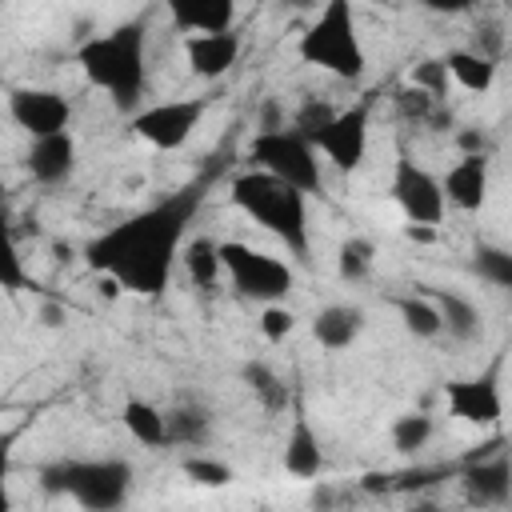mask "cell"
<instances>
[{
    "mask_svg": "<svg viewBox=\"0 0 512 512\" xmlns=\"http://www.w3.org/2000/svg\"><path fill=\"white\" fill-rule=\"evenodd\" d=\"M428 296L436 300V308H440V320H444V332H448L452 340H460V344H472V340H480V336H484V320H480V308H476L468 296H460V292H448V288H432Z\"/></svg>",
    "mask_w": 512,
    "mask_h": 512,
    "instance_id": "ffe728a7",
    "label": "cell"
},
{
    "mask_svg": "<svg viewBox=\"0 0 512 512\" xmlns=\"http://www.w3.org/2000/svg\"><path fill=\"white\" fill-rule=\"evenodd\" d=\"M220 260H224V272H228L232 288L244 300L272 304V300H284L292 292V268L284 260L268 256V252H256L252 244L224 240L220 244Z\"/></svg>",
    "mask_w": 512,
    "mask_h": 512,
    "instance_id": "52a82bcc",
    "label": "cell"
},
{
    "mask_svg": "<svg viewBox=\"0 0 512 512\" xmlns=\"http://www.w3.org/2000/svg\"><path fill=\"white\" fill-rule=\"evenodd\" d=\"M460 488L468 496V504H480V508H500L512 500V456L500 440L492 444H480V452H468L464 456V468H460Z\"/></svg>",
    "mask_w": 512,
    "mask_h": 512,
    "instance_id": "30bf717a",
    "label": "cell"
},
{
    "mask_svg": "<svg viewBox=\"0 0 512 512\" xmlns=\"http://www.w3.org/2000/svg\"><path fill=\"white\" fill-rule=\"evenodd\" d=\"M248 156H252L256 168H264V172H272V176L304 188L308 196L320 192V184H324V176H320V152H316L312 136L300 132L296 124L292 128L284 124V128H272V132H256L252 144H248Z\"/></svg>",
    "mask_w": 512,
    "mask_h": 512,
    "instance_id": "8992f818",
    "label": "cell"
},
{
    "mask_svg": "<svg viewBox=\"0 0 512 512\" xmlns=\"http://www.w3.org/2000/svg\"><path fill=\"white\" fill-rule=\"evenodd\" d=\"M392 308L400 312L404 328H408L416 340H436V336H444V320H440V308H436L432 296H416V292H408V296H396Z\"/></svg>",
    "mask_w": 512,
    "mask_h": 512,
    "instance_id": "cb8c5ba5",
    "label": "cell"
},
{
    "mask_svg": "<svg viewBox=\"0 0 512 512\" xmlns=\"http://www.w3.org/2000/svg\"><path fill=\"white\" fill-rule=\"evenodd\" d=\"M144 48H148L144 20H128V24H116L112 32H104V36L84 40L76 48V64L84 68L88 84L108 92V100L120 112H140L144 80H148Z\"/></svg>",
    "mask_w": 512,
    "mask_h": 512,
    "instance_id": "7a4b0ae2",
    "label": "cell"
},
{
    "mask_svg": "<svg viewBox=\"0 0 512 512\" xmlns=\"http://www.w3.org/2000/svg\"><path fill=\"white\" fill-rule=\"evenodd\" d=\"M208 112V96H188V100H164V104H148L140 112H132V132L140 140H148L160 152H176L188 144V136L200 128Z\"/></svg>",
    "mask_w": 512,
    "mask_h": 512,
    "instance_id": "9c48e42d",
    "label": "cell"
},
{
    "mask_svg": "<svg viewBox=\"0 0 512 512\" xmlns=\"http://www.w3.org/2000/svg\"><path fill=\"white\" fill-rule=\"evenodd\" d=\"M208 196L204 180H192L156 204L124 216L120 224L104 228L84 244V260L92 272H108L124 284V292L136 296H160L172 280V264L184 252L188 224L196 220L200 204Z\"/></svg>",
    "mask_w": 512,
    "mask_h": 512,
    "instance_id": "6da1fadb",
    "label": "cell"
},
{
    "mask_svg": "<svg viewBox=\"0 0 512 512\" xmlns=\"http://www.w3.org/2000/svg\"><path fill=\"white\" fill-rule=\"evenodd\" d=\"M392 200L400 204L408 224H440L444 208H448L444 184L428 168H420L408 152H400L392 164Z\"/></svg>",
    "mask_w": 512,
    "mask_h": 512,
    "instance_id": "8fae6325",
    "label": "cell"
},
{
    "mask_svg": "<svg viewBox=\"0 0 512 512\" xmlns=\"http://www.w3.org/2000/svg\"><path fill=\"white\" fill-rule=\"evenodd\" d=\"M0 288H8V292L28 288V276H24V264H20V252L16 248H8L0 256Z\"/></svg>",
    "mask_w": 512,
    "mask_h": 512,
    "instance_id": "e575fe53",
    "label": "cell"
},
{
    "mask_svg": "<svg viewBox=\"0 0 512 512\" xmlns=\"http://www.w3.org/2000/svg\"><path fill=\"white\" fill-rule=\"evenodd\" d=\"M472 272L500 288V292H512V248H500V244H476L472 248Z\"/></svg>",
    "mask_w": 512,
    "mask_h": 512,
    "instance_id": "83f0119b",
    "label": "cell"
},
{
    "mask_svg": "<svg viewBox=\"0 0 512 512\" xmlns=\"http://www.w3.org/2000/svg\"><path fill=\"white\" fill-rule=\"evenodd\" d=\"M416 4L428 12H440V16H456V12H468L476 0H416Z\"/></svg>",
    "mask_w": 512,
    "mask_h": 512,
    "instance_id": "74e56055",
    "label": "cell"
},
{
    "mask_svg": "<svg viewBox=\"0 0 512 512\" xmlns=\"http://www.w3.org/2000/svg\"><path fill=\"white\" fill-rule=\"evenodd\" d=\"M444 64H448V76L464 92H488L492 80H496V60L484 56V52H476V48H452L444 56Z\"/></svg>",
    "mask_w": 512,
    "mask_h": 512,
    "instance_id": "7402d4cb",
    "label": "cell"
},
{
    "mask_svg": "<svg viewBox=\"0 0 512 512\" xmlns=\"http://www.w3.org/2000/svg\"><path fill=\"white\" fill-rule=\"evenodd\" d=\"M284 468L300 480H312V476L324 472V448H320V436L312 432L304 412L292 416V428H288V440H284Z\"/></svg>",
    "mask_w": 512,
    "mask_h": 512,
    "instance_id": "d6986e66",
    "label": "cell"
},
{
    "mask_svg": "<svg viewBox=\"0 0 512 512\" xmlns=\"http://www.w3.org/2000/svg\"><path fill=\"white\" fill-rule=\"evenodd\" d=\"M368 128H372V100H356L352 108H340L328 124H320L312 132V144L332 168L356 172L368 156Z\"/></svg>",
    "mask_w": 512,
    "mask_h": 512,
    "instance_id": "ba28073f",
    "label": "cell"
},
{
    "mask_svg": "<svg viewBox=\"0 0 512 512\" xmlns=\"http://www.w3.org/2000/svg\"><path fill=\"white\" fill-rule=\"evenodd\" d=\"M292 328H296V316H292V308H284L280 300L264 304V312H260V332H264V340L280 344V340H288V336H292Z\"/></svg>",
    "mask_w": 512,
    "mask_h": 512,
    "instance_id": "1f68e13d",
    "label": "cell"
},
{
    "mask_svg": "<svg viewBox=\"0 0 512 512\" xmlns=\"http://www.w3.org/2000/svg\"><path fill=\"white\" fill-rule=\"evenodd\" d=\"M24 164H28V176L36 184H64L72 176V168H76V140H72V132L64 128V132H52V136H36L28 144Z\"/></svg>",
    "mask_w": 512,
    "mask_h": 512,
    "instance_id": "2e32d148",
    "label": "cell"
},
{
    "mask_svg": "<svg viewBox=\"0 0 512 512\" xmlns=\"http://www.w3.org/2000/svg\"><path fill=\"white\" fill-rule=\"evenodd\" d=\"M36 316H40V324H44V328H64V320H68V308H64V304H56V300H44Z\"/></svg>",
    "mask_w": 512,
    "mask_h": 512,
    "instance_id": "8d00e7d4",
    "label": "cell"
},
{
    "mask_svg": "<svg viewBox=\"0 0 512 512\" xmlns=\"http://www.w3.org/2000/svg\"><path fill=\"white\" fill-rule=\"evenodd\" d=\"M8 116L36 140V136L64 132L72 120V104L56 88H12L8 92Z\"/></svg>",
    "mask_w": 512,
    "mask_h": 512,
    "instance_id": "7c38bea8",
    "label": "cell"
},
{
    "mask_svg": "<svg viewBox=\"0 0 512 512\" xmlns=\"http://www.w3.org/2000/svg\"><path fill=\"white\" fill-rule=\"evenodd\" d=\"M372 260H376V248H372V240H364V236H348V240L336 248V272H340V280H348V284L368 280Z\"/></svg>",
    "mask_w": 512,
    "mask_h": 512,
    "instance_id": "f1b7e54d",
    "label": "cell"
},
{
    "mask_svg": "<svg viewBox=\"0 0 512 512\" xmlns=\"http://www.w3.org/2000/svg\"><path fill=\"white\" fill-rule=\"evenodd\" d=\"M444 476V468H408V472H392V492H420L432 488Z\"/></svg>",
    "mask_w": 512,
    "mask_h": 512,
    "instance_id": "d6a6232c",
    "label": "cell"
},
{
    "mask_svg": "<svg viewBox=\"0 0 512 512\" xmlns=\"http://www.w3.org/2000/svg\"><path fill=\"white\" fill-rule=\"evenodd\" d=\"M444 404L456 420L480 424V428H492L504 416L496 372H484V376H472V380H448L444 384Z\"/></svg>",
    "mask_w": 512,
    "mask_h": 512,
    "instance_id": "4fadbf2b",
    "label": "cell"
},
{
    "mask_svg": "<svg viewBox=\"0 0 512 512\" xmlns=\"http://www.w3.org/2000/svg\"><path fill=\"white\" fill-rule=\"evenodd\" d=\"M36 480L48 496H68L92 512H112L132 492V464H124V460H52V464L36 468Z\"/></svg>",
    "mask_w": 512,
    "mask_h": 512,
    "instance_id": "277c9868",
    "label": "cell"
},
{
    "mask_svg": "<svg viewBox=\"0 0 512 512\" xmlns=\"http://www.w3.org/2000/svg\"><path fill=\"white\" fill-rule=\"evenodd\" d=\"M176 28L184 32H228L236 20V0H160Z\"/></svg>",
    "mask_w": 512,
    "mask_h": 512,
    "instance_id": "e0dca14e",
    "label": "cell"
},
{
    "mask_svg": "<svg viewBox=\"0 0 512 512\" xmlns=\"http://www.w3.org/2000/svg\"><path fill=\"white\" fill-rule=\"evenodd\" d=\"M260 132H272V128H284V120H280V108H276V100H264L260 104V124H256Z\"/></svg>",
    "mask_w": 512,
    "mask_h": 512,
    "instance_id": "ab89813d",
    "label": "cell"
},
{
    "mask_svg": "<svg viewBox=\"0 0 512 512\" xmlns=\"http://www.w3.org/2000/svg\"><path fill=\"white\" fill-rule=\"evenodd\" d=\"M184 56L200 80H220L240 60V36L232 28L228 32H192L184 40Z\"/></svg>",
    "mask_w": 512,
    "mask_h": 512,
    "instance_id": "9a60e30c",
    "label": "cell"
},
{
    "mask_svg": "<svg viewBox=\"0 0 512 512\" xmlns=\"http://www.w3.org/2000/svg\"><path fill=\"white\" fill-rule=\"evenodd\" d=\"M228 196L232 204L256 220L264 232H272L292 256H308V192L264 172V168H252V172H240L232 176L228 184Z\"/></svg>",
    "mask_w": 512,
    "mask_h": 512,
    "instance_id": "3957f363",
    "label": "cell"
},
{
    "mask_svg": "<svg viewBox=\"0 0 512 512\" xmlns=\"http://www.w3.org/2000/svg\"><path fill=\"white\" fill-rule=\"evenodd\" d=\"M120 420L128 428L132 440H140L144 448H168V416L148 404V400H128L120 408Z\"/></svg>",
    "mask_w": 512,
    "mask_h": 512,
    "instance_id": "603a6c76",
    "label": "cell"
},
{
    "mask_svg": "<svg viewBox=\"0 0 512 512\" xmlns=\"http://www.w3.org/2000/svg\"><path fill=\"white\" fill-rule=\"evenodd\" d=\"M432 432H436V424H432L428 412H400L392 420V428H388V440H392V448L400 456H416L420 448H428Z\"/></svg>",
    "mask_w": 512,
    "mask_h": 512,
    "instance_id": "4316f807",
    "label": "cell"
},
{
    "mask_svg": "<svg viewBox=\"0 0 512 512\" xmlns=\"http://www.w3.org/2000/svg\"><path fill=\"white\" fill-rule=\"evenodd\" d=\"M288 4H292V8H312L316 0H288Z\"/></svg>",
    "mask_w": 512,
    "mask_h": 512,
    "instance_id": "b9f144b4",
    "label": "cell"
},
{
    "mask_svg": "<svg viewBox=\"0 0 512 512\" xmlns=\"http://www.w3.org/2000/svg\"><path fill=\"white\" fill-rule=\"evenodd\" d=\"M456 144H460V152H488V136L480 128H460Z\"/></svg>",
    "mask_w": 512,
    "mask_h": 512,
    "instance_id": "d590c367",
    "label": "cell"
},
{
    "mask_svg": "<svg viewBox=\"0 0 512 512\" xmlns=\"http://www.w3.org/2000/svg\"><path fill=\"white\" fill-rule=\"evenodd\" d=\"M52 252H56V260H64V264L72 260V244H60V240H56V244H52Z\"/></svg>",
    "mask_w": 512,
    "mask_h": 512,
    "instance_id": "60d3db41",
    "label": "cell"
},
{
    "mask_svg": "<svg viewBox=\"0 0 512 512\" xmlns=\"http://www.w3.org/2000/svg\"><path fill=\"white\" fill-rule=\"evenodd\" d=\"M444 200L460 212H480L488 200V152H460V160L448 168Z\"/></svg>",
    "mask_w": 512,
    "mask_h": 512,
    "instance_id": "5bb4252c",
    "label": "cell"
},
{
    "mask_svg": "<svg viewBox=\"0 0 512 512\" xmlns=\"http://www.w3.org/2000/svg\"><path fill=\"white\" fill-rule=\"evenodd\" d=\"M180 472H184L192 484H200V488H228V484H232V464L212 460V456H200V452L184 456V460H180Z\"/></svg>",
    "mask_w": 512,
    "mask_h": 512,
    "instance_id": "f546056e",
    "label": "cell"
},
{
    "mask_svg": "<svg viewBox=\"0 0 512 512\" xmlns=\"http://www.w3.org/2000/svg\"><path fill=\"white\" fill-rule=\"evenodd\" d=\"M360 492H372V496L392 492V472H364L360 476Z\"/></svg>",
    "mask_w": 512,
    "mask_h": 512,
    "instance_id": "f35d334b",
    "label": "cell"
},
{
    "mask_svg": "<svg viewBox=\"0 0 512 512\" xmlns=\"http://www.w3.org/2000/svg\"><path fill=\"white\" fill-rule=\"evenodd\" d=\"M360 332H364V308H356V304H324L312 316V336L328 352L348 348Z\"/></svg>",
    "mask_w": 512,
    "mask_h": 512,
    "instance_id": "ac0fdd59",
    "label": "cell"
},
{
    "mask_svg": "<svg viewBox=\"0 0 512 512\" xmlns=\"http://www.w3.org/2000/svg\"><path fill=\"white\" fill-rule=\"evenodd\" d=\"M240 380L248 384V392L260 400L264 412H284L288 400H292V392H288V384L280 380V372H272L264 360H248V364L240 368Z\"/></svg>",
    "mask_w": 512,
    "mask_h": 512,
    "instance_id": "d4e9b609",
    "label": "cell"
},
{
    "mask_svg": "<svg viewBox=\"0 0 512 512\" xmlns=\"http://www.w3.org/2000/svg\"><path fill=\"white\" fill-rule=\"evenodd\" d=\"M300 60L332 72L340 80H356L364 72V44L356 32L352 0H324L320 16L300 32Z\"/></svg>",
    "mask_w": 512,
    "mask_h": 512,
    "instance_id": "5b68a950",
    "label": "cell"
},
{
    "mask_svg": "<svg viewBox=\"0 0 512 512\" xmlns=\"http://www.w3.org/2000/svg\"><path fill=\"white\" fill-rule=\"evenodd\" d=\"M448 64H444V56H428V60H420V64H412V72H408V84H416V88H424V92H432L436 100H448Z\"/></svg>",
    "mask_w": 512,
    "mask_h": 512,
    "instance_id": "4dcf8cb0",
    "label": "cell"
},
{
    "mask_svg": "<svg viewBox=\"0 0 512 512\" xmlns=\"http://www.w3.org/2000/svg\"><path fill=\"white\" fill-rule=\"evenodd\" d=\"M180 260H184L188 276H192L200 288H212V284H216V276L224 272V260H220V240H212V236H192V240L184 244Z\"/></svg>",
    "mask_w": 512,
    "mask_h": 512,
    "instance_id": "484cf974",
    "label": "cell"
},
{
    "mask_svg": "<svg viewBox=\"0 0 512 512\" xmlns=\"http://www.w3.org/2000/svg\"><path fill=\"white\" fill-rule=\"evenodd\" d=\"M168 416V448H204L212 440V416L200 404L164 408Z\"/></svg>",
    "mask_w": 512,
    "mask_h": 512,
    "instance_id": "44dd1931",
    "label": "cell"
},
{
    "mask_svg": "<svg viewBox=\"0 0 512 512\" xmlns=\"http://www.w3.org/2000/svg\"><path fill=\"white\" fill-rule=\"evenodd\" d=\"M332 116H336V108H332V104H324V100H304V108L296 112V120H292V124H296L300 132H308V136H312V132H316L320 124H328Z\"/></svg>",
    "mask_w": 512,
    "mask_h": 512,
    "instance_id": "836d02e7",
    "label": "cell"
}]
</instances>
